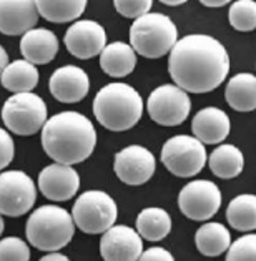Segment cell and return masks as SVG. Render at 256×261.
Instances as JSON below:
<instances>
[{
	"label": "cell",
	"instance_id": "obj_1",
	"mask_svg": "<svg viewBox=\"0 0 256 261\" xmlns=\"http://www.w3.org/2000/svg\"><path fill=\"white\" fill-rule=\"evenodd\" d=\"M168 72L175 85L190 93L218 88L229 73V57L221 42L210 35H187L171 48Z\"/></svg>",
	"mask_w": 256,
	"mask_h": 261
},
{
	"label": "cell",
	"instance_id": "obj_2",
	"mask_svg": "<svg viewBox=\"0 0 256 261\" xmlns=\"http://www.w3.org/2000/svg\"><path fill=\"white\" fill-rule=\"evenodd\" d=\"M97 145L93 123L79 112H62L50 117L42 128L43 151L55 163L76 165L85 162Z\"/></svg>",
	"mask_w": 256,
	"mask_h": 261
},
{
	"label": "cell",
	"instance_id": "obj_3",
	"mask_svg": "<svg viewBox=\"0 0 256 261\" xmlns=\"http://www.w3.org/2000/svg\"><path fill=\"white\" fill-rule=\"evenodd\" d=\"M93 115L110 132L130 130L143 115V98L128 84H108L95 95Z\"/></svg>",
	"mask_w": 256,
	"mask_h": 261
},
{
	"label": "cell",
	"instance_id": "obj_4",
	"mask_svg": "<svg viewBox=\"0 0 256 261\" xmlns=\"http://www.w3.org/2000/svg\"><path fill=\"white\" fill-rule=\"evenodd\" d=\"M29 243L40 251H59L73 238L75 221L67 210L43 205L29 216L25 226Z\"/></svg>",
	"mask_w": 256,
	"mask_h": 261
},
{
	"label": "cell",
	"instance_id": "obj_5",
	"mask_svg": "<svg viewBox=\"0 0 256 261\" xmlns=\"http://www.w3.org/2000/svg\"><path fill=\"white\" fill-rule=\"evenodd\" d=\"M178 42L176 25L168 15L148 12L135 18L130 27V45L145 59H160Z\"/></svg>",
	"mask_w": 256,
	"mask_h": 261
},
{
	"label": "cell",
	"instance_id": "obj_6",
	"mask_svg": "<svg viewBox=\"0 0 256 261\" xmlns=\"http://www.w3.org/2000/svg\"><path fill=\"white\" fill-rule=\"evenodd\" d=\"M118 206L110 195L100 190H90L75 200L72 218L75 226L88 234H100L115 225Z\"/></svg>",
	"mask_w": 256,
	"mask_h": 261
},
{
	"label": "cell",
	"instance_id": "obj_7",
	"mask_svg": "<svg viewBox=\"0 0 256 261\" xmlns=\"http://www.w3.org/2000/svg\"><path fill=\"white\" fill-rule=\"evenodd\" d=\"M2 120L7 130L29 137L40 132L47 122V105L34 92L14 93L2 107Z\"/></svg>",
	"mask_w": 256,
	"mask_h": 261
},
{
	"label": "cell",
	"instance_id": "obj_8",
	"mask_svg": "<svg viewBox=\"0 0 256 261\" xmlns=\"http://www.w3.org/2000/svg\"><path fill=\"white\" fill-rule=\"evenodd\" d=\"M207 148L195 137L176 135L166 140L162 148V163L165 168L180 178L198 175L207 165Z\"/></svg>",
	"mask_w": 256,
	"mask_h": 261
},
{
	"label": "cell",
	"instance_id": "obj_9",
	"mask_svg": "<svg viewBox=\"0 0 256 261\" xmlns=\"http://www.w3.org/2000/svg\"><path fill=\"white\" fill-rule=\"evenodd\" d=\"M146 110L155 123L176 126L188 118L191 101L188 93L178 85H160L150 93Z\"/></svg>",
	"mask_w": 256,
	"mask_h": 261
},
{
	"label": "cell",
	"instance_id": "obj_10",
	"mask_svg": "<svg viewBox=\"0 0 256 261\" xmlns=\"http://www.w3.org/2000/svg\"><path fill=\"white\" fill-rule=\"evenodd\" d=\"M37 200L34 180L20 170L0 173V215L22 216L30 212Z\"/></svg>",
	"mask_w": 256,
	"mask_h": 261
},
{
	"label": "cell",
	"instance_id": "obj_11",
	"mask_svg": "<svg viewBox=\"0 0 256 261\" xmlns=\"http://www.w3.org/2000/svg\"><path fill=\"white\" fill-rule=\"evenodd\" d=\"M221 200L218 185L210 180H195L182 188L178 195V206L187 218L193 221H207L220 210Z\"/></svg>",
	"mask_w": 256,
	"mask_h": 261
},
{
	"label": "cell",
	"instance_id": "obj_12",
	"mask_svg": "<svg viewBox=\"0 0 256 261\" xmlns=\"http://www.w3.org/2000/svg\"><path fill=\"white\" fill-rule=\"evenodd\" d=\"M113 170L120 181L130 187H140L157 171V160L148 148L142 145H130L115 155Z\"/></svg>",
	"mask_w": 256,
	"mask_h": 261
},
{
	"label": "cell",
	"instance_id": "obj_13",
	"mask_svg": "<svg viewBox=\"0 0 256 261\" xmlns=\"http://www.w3.org/2000/svg\"><path fill=\"white\" fill-rule=\"evenodd\" d=\"M65 47L80 60H88L100 55L107 47V32L95 20H76L65 34Z\"/></svg>",
	"mask_w": 256,
	"mask_h": 261
},
{
	"label": "cell",
	"instance_id": "obj_14",
	"mask_svg": "<svg viewBox=\"0 0 256 261\" xmlns=\"http://www.w3.org/2000/svg\"><path fill=\"white\" fill-rule=\"evenodd\" d=\"M142 253V237L130 226L113 225L100 240V254L105 261H138Z\"/></svg>",
	"mask_w": 256,
	"mask_h": 261
},
{
	"label": "cell",
	"instance_id": "obj_15",
	"mask_svg": "<svg viewBox=\"0 0 256 261\" xmlns=\"http://www.w3.org/2000/svg\"><path fill=\"white\" fill-rule=\"evenodd\" d=\"M38 187L45 198L52 201H67L79 192L80 176L72 168V165L54 163L40 171Z\"/></svg>",
	"mask_w": 256,
	"mask_h": 261
},
{
	"label": "cell",
	"instance_id": "obj_16",
	"mask_svg": "<svg viewBox=\"0 0 256 261\" xmlns=\"http://www.w3.org/2000/svg\"><path fill=\"white\" fill-rule=\"evenodd\" d=\"M48 88L50 93L62 103H76L87 97L90 90V79L80 67L63 65L52 73Z\"/></svg>",
	"mask_w": 256,
	"mask_h": 261
},
{
	"label": "cell",
	"instance_id": "obj_17",
	"mask_svg": "<svg viewBox=\"0 0 256 261\" xmlns=\"http://www.w3.org/2000/svg\"><path fill=\"white\" fill-rule=\"evenodd\" d=\"M37 22L35 0H0V34L23 35L35 29Z\"/></svg>",
	"mask_w": 256,
	"mask_h": 261
},
{
	"label": "cell",
	"instance_id": "obj_18",
	"mask_svg": "<svg viewBox=\"0 0 256 261\" xmlns=\"http://www.w3.org/2000/svg\"><path fill=\"white\" fill-rule=\"evenodd\" d=\"M229 118L221 108L208 107L203 108L195 115L191 122V130H193L195 138H198L204 145H216L221 143L229 135Z\"/></svg>",
	"mask_w": 256,
	"mask_h": 261
},
{
	"label": "cell",
	"instance_id": "obj_19",
	"mask_svg": "<svg viewBox=\"0 0 256 261\" xmlns=\"http://www.w3.org/2000/svg\"><path fill=\"white\" fill-rule=\"evenodd\" d=\"M20 52L23 59L34 65H45L59 52V39L48 29H32L22 35Z\"/></svg>",
	"mask_w": 256,
	"mask_h": 261
},
{
	"label": "cell",
	"instance_id": "obj_20",
	"mask_svg": "<svg viewBox=\"0 0 256 261\" xmlns=\"http://www.w3.org/2000/svg\"><path fill=\"white\" fill-rule=\"evenodd\" d=\"M137 65V55L132 45L125 42L108 43L100 54V67L101 70L115 79H121L130 75Z\"/></svg>",
	"mask_w": 256,
	"mask_h": 261
},
{
	"label": "cell",
	"instance_id": "obj_21",
	"mask_svg": "<svg viewBox=\"0 0 256 261\" xmlns=\"http://www.w3.org/2000/svg\"><path fill=\"white\" fill-rule=\"evenodd\" d=\"M225 97L236 112L256 110V77L251 73H238L229 79Z\"/></svg>",
	"mask_w": 256,
	"mask_h": 261
},
{
	"label": "cell",
	"instance_id": "obj_22",
	"mask_svg": "<svg viewBox=\"0 0 256 261\" xmlns=\"http://www.w3.org/2000/svg\"><path fill=\"white\" fill-rule=\"evenodd\" d=\"M38 77H40V73H38L37 67L23 59L9 63L2 77H0V82H2V87L7 88L9 92L22 93L34 90L38 84Z\"/></svg>",
	"mask_w": 256,
	"mask_h": 261
},
{
	"label": "cell",
	"instance_id": "obj_23",
	"mask_svg": "<svg viewBox=\"0 0 256 261\" xmlns=\"http://www.w3.org/2000/svg\"><path fill=\"white\" fill-rule=\"evenodd\" d=\"M195 245L203 256H220L228 251L232 245V237L225 225L221 223H204L195 234Z\"/></svg>",
	"mask_w": 256,
	"mask_h": 261
},
{
	"label": "cell",
	"instance_id": "obj_24",
	"mask_svg": "<svg viewBox=\"0 0 256 261\" xmlns=\"http://www.w3.org/2000/svg\"><path fill=\"white\" fill-rule=\"evenodd\" d=\"M210 170L223 180L238 176L245 167V156L235 145H220L210 155Z\"/></svg>",
	"mask_w": 256,
	"mask_h": 261
},
{
	"label": "cell",
	"instance_id": "obj_25",
	"mask_svg": "<svg viewBox=\"0 0 256 261\" xmlns=\"http://www.w3.org/2000/svg\"><path fill=\"white\" fill-rule=\"evenodd\" d=\"M137 231L148 241H160L171 231V216L163 208H145L137 216Z\"/></svg>",
	"mask_w": 256,
	"mask_h": 261
},
{
	"label": "cell",
	"instance_id": "obj_26",
	"mask_svg": "<svg viewBox=\"0 0 256 261\" xmlns=\"http://www.w3.org/2000/svg\"><path fill=\"white\" fill-rule=\"evenodd\" d=\"M38 15L54 23L76 20L87 7V0H35Z\"/></svg>",
	"mask_w": 256,
	"mask_h": 261
},
{
	"label": "cell",
	"instance_id": "obj_27",
	"mask_svg": "<svg viewBox=\"0 0 256 261\" xmlns=\"http://www.w3.org/2000/svg\"><path fill=\"white\" fill-rule=\"evenodd\" d=\"M226 220L235 230L253 231L256 230V195H238L229 201Z\"/></svg>",
	"mask_w": 256,
	"mask_h": 261
},
{
	"label": "cell",
	"instance_id": "obj_28",
	"mask_svg": "<svg viewBox=\"0 0 256 261\" xmlns=\"http://www.w3.org/2000/svg\"><path fill=\"white\" fill-rule=\"evenodd\" d=\"M229 23L235 30L251 32L256 29V2L254 0H236L228 12Z\"/></svg>",
	"mask_w": 256,
	"mask_h": 261
},
{
	"label": "cell",
	"instance_id": "obj_29",
	"mask_svg": "<svg viewBox=\"0 0 256 261\" xmlns=\"http://www.w3.org/2000/svg\"><path fill=\"white\" fill-rule=\"evenodd\" d=\"M226 261H256V233L235 240L228 248Z\"/></svg>",
	"mask_w": 256,
	"mask_h": 261
},
{
	"label": "cell",
	"instance_id": "obj_30",
	"mask_svg": "<svg viewBox=\"0 0 256 261\" xmlns=\"http://www.w3.org/2000/svg\"><path fill=\"white\" fill-rule=\"evenodd\" d=\"M30 250L22 238L9 237L0 241V261H29Z\"/></svg>",
	"mask_w": 256,
	"mask_h": 261
},
{
	"label": "cell",
	"instance_id": "obj_31",
	"mask_svg": "<svg viewBox=\"0 0 256 261\" xmlns=\"http://www.w3.org/2000/svg\"><path fill=\"white\" fill-rule=\"evenodd\" d=\"M113 5L120 15L126 18H138L148 14L153 0H113Z\"/></svg>",
	"mask_w": 256,
	"mask_h": 261
},
{
	"label": "cell",
	"instance_id": "obj_32",
	"mask_svg": "<svg viewBox=\"0 0 256 261\" xmlns=\"http://www.w3.org/2000/svg\"><path fill=\"white\" fill-rule=\"evenodd\" d=\"M15 155V146L14 140H12L10 133L7 130L0 128V171L7 168L14 160Z\"/></svg>",
	"mask_w": 256,
	"mask_h": 261
},
{
	"label": "cell",
	"instance_id": "obj_33",
	"mask_svg": "<svg viewBox=\"0 0 256 261\" xmlns=\"http://www.w3.org/2000/svg\"><path fill=\"white\" fill-rule=\"evenodd\" d=\"M138 261H175L173 254L168 250H165L162 246H153L148 248L146 251L142 253V256L138 258Z\"/></svg>",
	"mask_w": 256,
	"mask_h": 261
},
{
	"label": "cell",
	"instance_id": "obj_34",
	"mask_svg": "<svg viewBox=\"0 0 256 261\" xmlns=\"http://www.w3.org/2000/svg\"><path fill=\"white\" fill-rule=\"evenodd\" d=\"M40 261H70V259H68V256H65V254L54 251V253H48L43 258H40Z\"/></svg>",
	"mask_w": 256,
	"mask_h": 261
},
{
	"label": "cell",
	"instance_id": "obj_35",
	"mask_svg": "<svg viewBox=\"0 0 256 261\" xmlns=\"http://www.w3.org/2000/svg\"><path fill=\"white\" fill-rule=\"evenodd\" d=\"M203 5H207V7H211V9H216V7H223V5L229 4L232 0H200Z\"/></svg>",
	"mask_w": 256,
	"mask_h": 261
},
{
	"label": "cell",
	"instance_id": "obj_36",
	"mask_svg": "<svg viewBox=\"0 0 256 261\" xmlns=\"http://www.w3.org/2000/svg\"><path fill=\"white\" fill-rule=\"evenodd\" d=\"M7 65H9V55H7V52H5V48L0 45V77H2L4 70Z\"/></svg>",
	"mask_w": 256,
	"mask_h": 261
},
{
	"label": "cell",
	"instance_id": "obj_37",
	"mask_svg": "<svg viewBox=\"0 0 256 261\" xmlns=\"http://www.w3.org/2000/svg\"><path fill=\"white\" fill-rule=\"evenodd\" d=\"M160 2L165 5H170V7H176V5H182L185 2H188V0H160Z\"/></svg>",
	"mask_w": 256,
	"mask_h": 261
},
{
	"label": "cell",
	"instance_id": "obj_38",
	"mask_svg": "<svg viewBox=\"0 0 256 261\" xmlns=\"http://www.w3.org/2000/svg\"><path fill=\"white\" fill-rule=\"evenodd\" d=\"M4 233V220H2V216H0V234Z\"/></svg>",
	"mask_w": 256,
	"mask_h": 261
}]
</instances>
